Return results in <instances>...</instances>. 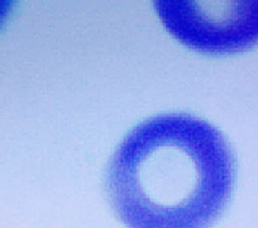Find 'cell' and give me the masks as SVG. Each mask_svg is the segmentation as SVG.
I'll return each mask as SVG.
<instances>
[{"mask_svg":"<svg viewBox=\"0 0 258 228\" xmlns=\"http://www.w3.org/2000/svg\"><path fill=\"white\" fill-rule=\"evenodd\" d=\"M235 183V158L218 128L186 113L136 126L109 161L106 193L128 228H209Z\"/></svg>","mask_w":258,"mask_h":228,"instance_id":"6da1fadb","label":"cell"},{"mask_svg":"<svg viewBox=\"0 0 258 228\" xmlns=\"http://www.w3.org/2000/svg\"><path fill=\"white\" fill-rule=\"evenodd\" d=\"M155 11L171 36L194 51L228 54L258 44V0H158Z\"/></svg>","mask_w":258,"mask_h":228,"instance_id":"7a4b0ae2","label":"cell"},{"mask_svg":"<svg viewBox=\"0 0 258 228\" xmlns=\"http://www.w3.org/2000/svg\"><path fill=\"white\" fill-rule=\"evenodd\" d=\"M14 3L11 0H0V27L6 23V21L8 19L9 14L12 13V9H13Z\"/></svg>","mask_w":258,"mask_h":228,"instance_id":"3957f363","label":"cell"}]
</instances>
